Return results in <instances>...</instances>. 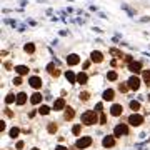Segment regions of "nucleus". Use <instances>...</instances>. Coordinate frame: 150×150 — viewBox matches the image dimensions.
Returning a JSON list of instances; mask_svg holds the SVG:
<instances>
[{"label": "nucleus", "instance_id": "f257e3e1", "mask_svg": "<svg viewBox=\"0 0 150 150\" xmlns=\"http://www.w3.org/2000/svg\"><path fill=\"white\" fill-rule=\"evenodd\" d=\"M97 120H98V117H97V112H93V110H87L82 113V123H85V125H93V123H97Z\"/></svg>", "mask_w": 150, "mask_h": 150}, {"label": "nucleus", "instance_id": "f03ea898", "mask_svg": "<svg viewBox=\"0 0 150 150\" xmlns=\"http://www.w3.org/2000/svg\"><path fill=\"white\" fill-rule=\"evenodd\" d=\"M142 122H144V117L139 115V113H132V115L129 117V123H130V125H134V127L142 125Z\"/></svg>", "mask_w": 150, "mask_h": 150}, {"label": "nucleus", "instance_id": "7ed1b4c3", "mask_svg": "<svg viewBox=\"0 0 150 150\" xmlns=\"http://www.w3.org/2000/svg\"><path fill=\"white\" fill-rule=\"evenodd\" d=\"M113 134H115V137H122V135H127V134H129V127H127L125 123H120V125H117V127H115Z\"/></svg>", "mask_w": 150, "mask_h": 150}, {"label": "nucleus", "instance_id": "20e7f679", "mask_svg": "<svg viewBox=\"0 0 150 150\" xmlns=\"http://www.w3.org/2000/svg\"><path fill=\"white\" fill-rule=\"evenodd\" d=\"M90 144H92L90 137H82V139L77 140V144H75V145H77V149H87Z\"/></svg>", "mask_w": 150, "mask_h": 150}, {"label": "nucleus", "instance_id": "39448f33", "mask_svg": "<svg viewBox=\"0 0 150 150\" xmlns=\"http://www.w3.org/2000/svg\"><path fill=\"white\" fill-rule=\"evenodd\" d=\"M140 87V80L137 79V77H130L129 79V88H132V90H139Z\"/></svg>", "mask_w": 150, "mask_h": 150}, {"label": "nucleus", "instance_id": "423d86ee", "mask_svg": "<svg viewBox=\"0 0 150 150\" xmlns=\"http://www.w3.org/2000/svg\"><path fill=\"white\" fill-rule=\"evenodd\" d=\"M129 69H130V72L139 74V72H142V64H140V62H130Z\"/></svg>", "mask_w": 150, "mask_h": 150}, {"label": "nucleus", "instance_id": "0eeeda50", "mask_svg": "<svg viewBox=\"0 0 150 150\" xmlns=\"http://www.w3.org/2000/svg\"><path fill=\"white\" fill-rule=\"evenodd\" d=\"M28 83H30L33 88H40V87H42V80H40L38 77H30V79H28Z\"/></svg>", "mask_w": 150, "mask_h": 150}, {"label": "nucleus", "instance_id": "6e6552de", "mask_svg": "<svg viewBox=\"0 0 150 150\" xmlns=\"http://www.w3.org/2000/svg\"><path fill=\"white\" fill-rule=\"evenodd\" d=\"M79 62H80V59H79V55L72 54V55H69V57H67V64H69V65H77Z\"/></svg>", "mask_w": 150, "mask_h": 150}, {"label": "nucleus", "instance_id": "1a4fd4ad", "mask_svg": "<svg viewBox=\"0 0 150 150\" xmlns=\"http://www.w3.org/2000/svg\"><path fill=\"white\" fill-rule=\"evenodd\" d=\"M123 112V108H122V105H113L112 108H110V113H112L113 117H118L120 113Z\"/></svg>", "mask_w": 150, "mask_h": 150}, {"label": "nucleus", "instance_id": "9d476101", "mask_svg": "<svg viewBox=\"0 0 150 150\" xmlns=\"http://www.w3.org/2000/svg\"><path fill=\"white\" fill-rule=\"evenodd\" d=\"M65 107V100L64 98H57L54 102V110H62Z\"/></svg>", "mask_w": 150, "mask_h": 150}, {"label": "nucleus", "instance_id": "9b49d317", "mask_svg": "<svg viewBox=\"0 0 150 150\" xmlns=\"http://www.w3.org/2000/svg\"><path fill=\"white\" fill-rule=\"evenodd\" d=\"M87 80H88V77H87L85 72H80L77 75V83H87Z\"/></svg>", "mask_w": 150, "mask_h": 150}, {"label": "nucleus", "instance_id": "f8f14e48", "mask_svg": "<svg viewBox=\"0 0 150 150\" xmlns=\"http://www.w3.org/2000/svg\"><path fill=\"white\" fill-rule=\"evenodd\" d=\"M92 62H97V64H98V62H102L103 60V57H102V54H100V52H92Z\"/></svg>", "mask_w": 150, "mask_h": 150}, {"label": "nucleus", "instance_id": "ddd939ff", "mask_svg": "<svg viewBox=\"0 0 150 150\" xmlns=\"http://www.w3.org/2000/svg\"><path fill=\"white\" fill-rule=\"evenodd\" d=\"M103 147H113V144H115V140H113V137H105V139H103Z\"/></svg>", "mask_w": 150, "mask_h": 150}, {"label": "nucleus", "instance_id": "4468645a", "mask_svg": "<svg viewBox=\"0 0 150 150\" xmlns=\"http://www.w3.org/2000/svg\"><path fill=\"white\" fill-rule=\"evenodd\" d=\"M30 102L35 103V105H37V103H40V102H42V93H33L32 98H30Z\"/></svg>", "mask_w": 150, "mask_h": 150}, {"label": "nucleus", "instance_id": "2eb2a0df", "mask_svg": "<svg viewBox=\"0 0 150 150\" xmlns=\"http://www.w3.org/2000/svg\"><path fill=\"white\" fill-rule=\"evenodd\" d=\"M25 102H27V95H25V93H18V95H17V103H18V105H23Z\"/></svg>", "mask_w": 150, "mask_h": 150}, {"label": "nucleus", "instance_id": "dca6fc26", "mask_svg": "<svg viewBox=\"0 0 150 150\" xmlns=\"http://www.w3.org/2000/svg\"><path fill=\"white\" fill-rule=\"evenodd\" d=\"M15 70H17V74H20V75L28 74V69L25 67V65H18V67H15Z\"/></svg>", "mask_w": 150, "mask_h": 150}, {"label": "nucleus", "instance_id": "f3484780", "mask_svg": "<svg viewBox=\"0 0 150 150\" xmlns=\"http://www.w3.org/2000/svg\"><path fill=\"white\" fill-rule=\"evenodd\" d=\"M113 98V90L112 88H108V90L103 92V100H112Z\"/></svg>", "mask_w": 150, "mask_h": 150}, {"label": "nucleus", "instance_id": "a211bd4d", "mask_svg": "<svg viewBox=\"0 0 150 150\" xmlns=\"http://www.w3.org/2000/svg\"><path fill=\"white\" fill-rule=\"evenodd\" d=\"M65 77H67V80H69L70 83H75V82H77V77H75L74 72H70V70L67 72V74H65Z\"/></svg>", "mask_w": 150, "mask_h": 150}, {"label": "nucleus", "instance_id": "6ab92c4d", "mask_svg": "<svg viewBox=\"0 0 150 150\" xmlns=\"http://www.w3.org/2000/svg\"><path fill=\"white\" fill-rule=\"evenodd\" d=\"M47 70H48V72H50L52 75H55V77H57V75L60 74L59 70L55 69V65H54V64H48V65H47Z\"/></svg>", "mask_w": 150, "mask_h": 150}, {"label": "nucleus", "instance_id": "aec40b11", "mask_svg": "<svg viewBox=\"0 0 150 150\" xmlns=\"http://www.w3.org/2000/svg\"><path fill=\"white\" fill-rule=\"evenodd\" d=\"M48 112H50V108H48L47 105H42V107L38 108V113H40V115H47Z\"/></svg>", "mask_w": 150, "mask_h": 150}, {"label": "nucleus", "instance_id": "412c9836", "mask_svg": "<svg viewBox=\"0 0 150 150\" xmlns=\"http://www.w3.org/2000/svg\"><path fill=\"white\" fill-rule=\"evenodd\" d=\"M130 108L137 112V110H140V103H139V102H135V100H132V102H130Z\"/></svg>", "mask_w": 150, "mask_h": 150}, {"label": "nucleus", "instance_id": "4be33fe9", "mask_svg": "<svg viewBox=\"0 0 150 150\" xmlns=\"http://www.w3.org/2000/svg\"><path fill=\"white\" fill-rule=\"evenodd\" d=\"M65 118H67V120L74 118V108H67V112H65Z\"/></svg>", "mask_w": 150, "mask_h": 150}, {"label": "nucleus", "instance_id": "5701e85b", "mask_svg": "<svg viewBox=\"0 0 150 150\" xmlns=\"http://www.w3.org/2000/svg\"><path fill=\"white\" fill-rule=\"evenodd\" d=\"M33 50H35V47H33L32 43H27V45H25V52H27V54H33Z\"/></svg>", "mask_w": 150, "mask_h": 150}, {"label": "nucleus", "instance_id": "b1692460", "mask_svg": "<svg viewBox=\"0 0 150 150\" xmlns=\"http://www.w3.org/2000/svg\"><path fill=\"white\" fill-rule=\"evenodd\" d=\"M17 98H15V95H13V93H8V95H7V98H5V102L7 103H12V102H15Z\"/></svg>", "mask_w": 150, "mask_h": 150}, {"label": "nucleus", "instance_id": "393cba45", "mask_svg": "<svg viewBox=\"0 0 150 150\" xmlns=\"http://www.w3.org/2000/svg\"><path fill=\"white\" fill-rule=\"evenodd\" d=\"M144 80L150 83V70H144Z\"/></svg>", "mask_w": 150, "mask_h": 150}, {"label": "nucleus", "instance_id": "a878e982", "mask_svg": "<svg viewBox=\"0 0 150 150\" xmlns=\"http://www.w3.org/2000/svg\"><path fill=\"white\" fill-rule=\"evenodd\" d=\"M107 79H108V80H117V74H115V72H108Z\"/></svg>", "mask_w": 150, "mask_h": 150}, {"label": "nucleus", "instance_id": "bb28decb", "mask_svg": "<svg viewBox=\"0 0 150 150\" xmlns=\"http://www.w3.org/2000/svg\"><path fill=\"white\" fill-rule=\"evenodd\" d=\"M110 54L115 55V57H122V52H118L117 48H112V50H110Z\"/></svg>", "mask_w": 150, "mask_h": 150}, {"label": "nucleus", "instance_id": "cd10ccee", "mask_svg": "<svg viewBox=\"0 0 150 150\" xmlns=\"http://www.w3.org/2000/svg\"><path fill=\"white\" fill-rule=\"evenodd\" d=\"M80 129H82L80 125H75L74 129H72V132H74V135H79V134H80Z\"/></svg>", "mask_w": 150, "mask_h": 150}, {"label": "nucleus", "instance_id": "c85d7f7f", "mask_svg": "<svg viewBox=\"0 0 150 150\" xmlns=\"http://www.w3.org/2000/svg\"><path fill=\"white\" fill-rule=\"evenodd\" d=\"M55 130H57V125H55V123H50V125H48V132H50V134H54Z\"/></svg>", "mask_w": 150, "mask_h": 150}, {"label": "nucleus", "instance_id": "c756f323", "mask_svg": "<svg viewBox=\"0 0 150 150\" xmlns=\"http://www.w3.org/2000/svg\"><path fill=\"white\" fill-rule=\"evenodd\" d=\"M17 135H18V129H12L10 130V137H13V139H15Z\"/></svg>", "mask_w": 150, "mask_h": 150}, {"label": "nucleus", "instance_id": "7c9ffc66", "mask_svg": "<svg viewBox=\"0 0 150 150\" xmlns=\"http://www.w3.org/2000/svg\"><path fill=\"white\" fill-rule=\"evenodd\" d=\"M118 88H120V92H127V90H129V85H123V83H120V87H118Z\"/></svg>", "mask_w": 150, "mask_h": 150}, {"label": "nucleus", "instance_id": "2f4dec72", "mask_svg": "<svg viewBox=\"0 0 150 150\" xmlns=\"http://www.w3.org/2000/svg\"><path fill=\"white\" fill-rule=\"evenodd\" d=\"M13 83H15V85H20V83H22V79H20V77L13 79Z\"/></svg>", "mask_w": 150, "mask_h": 150}, {"label": "nucleus", "instance_id": "473e14b6", "mask_svg": "<svg viewBox=\"0 0 150 150\" xmlns=\"http://www.w3.org/2000/svg\"><path fill=\"white\" fill-rule=\"evenodd\" d=\"M80 98H82V100H87V98H88V93H87V92L80 93Z\"/></svg>", "mask_w": 150, "mask_h": 150}, {"label": "nucleus", "instance_id": "72a5a7b5", "mask_svg": "<svg viewBox=\"0 0 150 150\" xmlns=\"http://www.w3.org/2000/svg\"><path fill=\"white\" fill-rule=\"evenodd\" d=\"M105 122H107V117L102 113V115H100V123H105Z\"/></svg>", "mask_w": 150, "mask_h": 150}, {"label": "nucleus", "instance_id": "f704fd0d", "mask_svg": "<svg viewBox=\"0 0 150 150\" xmlns=\"http://www.w3.org/2000/svg\"><path fill=\"white\" fill-rule=\"evenodd\" d=\"M4 130H5V123L0 122V132H4Z\"/></svg>", "mask_w": 150, "mask_h": 150}, {"label": "nucleus", "instance_id": "c9c22d12", "mask_svg": "<svg viewBox=\"0 0 150 150\" xmlns=\"http://www.w3.org/2000/svg\"><path fill=\"white\" fill-rule=\"evenodd\" d=\"M97 112H102V103H97Z\"/></svg>", "mask_w": 150, "mask_h": 150}, {"label": "nucleus", "instance_id": "e433bc0d", "mask_svg": "<svg viewBox=\"0 0 150 150\" xmlns=\"http://www.w3.org/2000/svg\"><path fill=\"white\" fill-rule=\"evenodd\" d=\"M17 149H23V142H18L17 144Z\"/></svg>", "mask_w": 150, "mask_h": 150}, {"label": "nucleus", "instance_id": "4c0bfd02", "mask_svg": "<svg viewBox=\"0 0 150 150\" xmlns=\"http://www.w3.org/2000/svg\"><path fill=\"white\" fill-rule=\"evenodd\" d=\"M55 150H67V149H65V147H62V145H60V147H57V149H55Z\"/></svg>", "mask_w": 150, "mask_h": 150}, {"label": "nucleus", "instance_id": "58836bf2", "mask_svg": "<svg viewBox=\"0 0 150 150\" xmlns=\"http://www.w3.org/2000/svg\"><path fill=\"white\" fill-rule=\"evenodd\" d=\"M149 100H150V95H149Z\"/></svg>", "mask_w": 150, "mask_h": 150}, {"label": "nucleus", "instance_id": "ea45409f", "mask_svg": "<svg viewBox=\"0 0 150 150\" xmlns=\"http://www.w3.org/2000/svg\"><path fill=\"white\" fill-rule=\"evenodd\" d=\"M33 150H38V149H33Z\"/></svg>", "mask_w": 150, "mask_h": 150}]
</instances>
